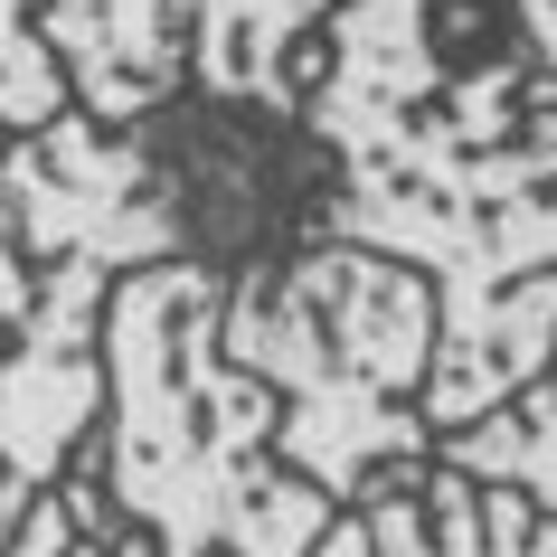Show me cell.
Returning a JSON list of instances; mask_svg holds the SVG:
<instances>
[{"instance_id":"6da1fadb","label":"cell","mask_w":557,"mask_h":557,"mask_svg":"<svg viewBox=\"0 0 557 557\" xmlns=\"http://www.w3.org/2000/svg\"><path fill=\"white\" fill-rule=\"evenodd\" d=\"M302 133L331 151L322 246L435 284L425 425L463 435L557 369V114L529 104L520 38L454 66L435 0H350L294 58Z\"/></svg>"},{"instance_id":"7a4b0ae2","label":"cell","mask_w":557,"mask_h":557,"mask_svg":"<svg viewBox=\"0 0 557 557\" xmlns=\"http://www.w3.org/2000/svg\"><path fill=\"white\" fill-rule=\"evenodd\" d=\"M227 274L199 256L143 264L104 294V425L76 463L161 557H312L331 492L274 454V387L218 341Z\"/></svg>"},{"instance_id":"3957f363","label":"cell","mask_w":557,"mask_h":557,"mask_svg":"<svg viewBox=\"0 0 557 557\" xmlns=\"http://www.w3.org/2000/svg\"><path fill=\"white\" fill-rule=\"evenodd\" d=\"M227 359L274 387V454L331 492V510H359L397 463L435 454L425 379H435V284L416 264H387L369 246H302L284 264L227 274Z\"/></svg>"},{"instance_id":"277c9868","label":"cell","mask_w":557,"mask_h":557,"mask_svg":"<svg viewBox=\"0 0 557 557\" xmlns=\"http://www.w3.org/2000/svg\"><path fill=\"white\" fill-rule=\"evenodd\" d=\"M104 264H29L0 208V548L104 425Z\"/></svg>"},{"instance_id":"5b68a950","label":"cell","mask_w":557,"mask_h":557,"mask_svg":"<svg viewBox=\"0 0 557 557\" xmlns=\"http://www.w3.org/2000/svg\"><path fill=\"white\" fill-rule=\"evenodd\" d=\"M151 151V180L180 218V246L218 274H256L284 264L302 246H322V208H331V151L284 114L256 104H208L180 95L151 123H133Z\"/></svg>"},{"instance_id":"8992f818","label":"cell","mask_w":557,"mask_h":557,"mask_svg":"<svg viewBox=\"0 0 557 557\" xmlns=\"http://www.w3.org/2000/svg\"><path fill=\"white\" fill-rule=\"evenodd\" d=\"M0 208H10L29 264L143 274V264L189 256L171 199L151 180L143 133H114V123H95V114H58L48 133L0 143Z\"/></svg>"},{"instance_id":"52a82bcc","label":"cell","mask_w":557,"mask_h":557,"mask_svg":"<svg viewBox=\"0 0 557 557\" xmlns=\"http://www.w3.org/2000/svg\"><path fill=\"white\" fill-rule=\"evenodd\" d=\"M350 520L369 529V557H557V520L539 500L472 482L435 454L397 463Z\"/></svg>"},{"instance_id":"ba28073f","label":"cell","mask_w":557,"mask_h":557,"mask_svg":"<svg viewBox=\"0 0 557 557\" xmlns=\"http://www.w3.org/2000/svg\"><path fill=\"white\" fill-rule=\"evenodd\" d=\"M350 0H189V95L302 123L294 58Z\"/></svg>"},{"instance_id":"9c48e42d","label":"cell","mask_w":557,"mask_h":557,"mask_svg":"<svg viewBox=\"0 0 557 557\" xmlns=\"http://www.w3.org/2000/svg\"><path fill=\"white\" fill-rule=\"evenodd\" d=\"M435 463L472 472V482H500V492L539 500L557 520V369L548 379H529L510 407H492L482 425H463V435H435Z\"/></svg>"},{"instance_id":"30bf717a","label":"cell","mask_w":557,"mask_h":557,"mask_svg":"<svg viewBox=\"0 0 557 557\" xmlns=\"http://www.w3.org/2000/svg\"><path fill=\"white\" fill-rule=\"evenodd\" d=\"M38 10H48V0H0V133H10V143H20V133H48L58 114H76L66 66L48 58V38H38Z\"/></svg>"},{"instance_id":"8fae6325","label":"cell","mask_w":557,"mask_h":557,"mask_svg":"<svg viewBox=\"0 0 557 557\" xmlns=\"http://www.w3.org/2000/svg\"><path fill=\"white\" fill-rule=\"evenodd\" d=\"M510 29H520V58H529V104L557 114V0H510Z\"/></svg>"},{"instance_id":"7c38bea8","label":"cell","mask_w":557,"mask_h":557,"mask_svg":"<svg viewBox=\"0 0 557 557\" xmlns=\"http://www.w3.org/2000/svg\"><path fill=\"white\" fill-rule=\"evenodd\" d=\"M66 548H76V520H66V500L48 492V500L29 510V529H20V539H10L0 557H66Z\"/></svg>"},{"instance_id":"4fadbf2b","label":"cell","mask_w":557,"mask_h":557,"mask_svg":"<svg viewBox=\"0 0 557 557\" xmlns=\"http://www.w3.org/2000/svg\"><path fill=\"white\" fill-rule=\"evenodd\" d=\"M312 557H369V529H359L350 510H341V520H331V539H322V548H312Z\"/></svg>"},{"instance_id":"5bb4252c","label":"cell","mask_w":557,"mask_h":557,"mask_svg":"<svg viewBox=\"0 0 557 557\" xmlns=\"http://www.w3.org/2000/svg\"><path fill=\"white\" fill-rule=\"evenodd\" d=\"M66 557H114V548H95V539H76V548H66Z\"/></svg>"},{"instance_id":"9a60e30c","label":"cell","mask_w":557,"mask_h":557,"mask_svg":"<svg viewBox=\"0 0 557 557\" xmlns=\"http://www.w3.org/2000/svg\"><path fill=\"white\" fill-rule=\"evenodd\" d=\"M0 143H10V133H0Z\"/></svg>"}]
</instances>
